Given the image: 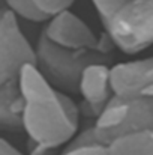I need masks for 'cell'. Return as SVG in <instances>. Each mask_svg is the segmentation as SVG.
Segmentation results:
<instances>
[{"label": "cell", "instance_id": "6da1fadb", "mask_svg": "<svg viewBox=\"0 0 153 155\" xmlns=\"http://www.w3.org/2000/svg\"><path fill=\"white\" fill-rule=\"evenodd\" d=\"M111 84L113 101L71 143L104 142L132 128L153 130V56L114 63Z\"/></svg>", "mask_w": 153, "mask_h": 155}, {"label": "cell", "instance_id": "7a4b0ae2", "mask_svg": "<svg viewBox=\"0 0 153 155\" xmlns=\"http://www.w3.org/2000/svg\"><path fill=\"white\" fill-rule=\"evenodd\" d=\"M20 94L21 130L29 145L59 151L80 134V107L69 95L53 87L36 65L23 68Z\"/></svg>", "mask_w": 153, "mask_h": 155}, {"label": "cell", "instance_id": "3957f363", "mask_svg": "<svg viewBox=\"0 0 153 155\" xmlns=\"http://www.w3.org/2000/svg\"><path fill=\"white\" fill-rule=\"evenodd\" d=\"M36 63L35 47L23 33L18 18L0 9V131L21 130L20 78L26 65Z\"/></svg>", "mask_w": 153, "mask_h": 155}, {"label": "cell", "instance_id": "277c9868", "mask_svg": "<svg viewBox=\"0 0 153 155\" xmlns=\"http://www.w3.org/2000/svg\"><path fill=\"white\" fill-rule=\"evenodd\" d=\"M104 33L125 54L153 45V0H90Z\"/></svg>", "mask_w": 153, "mask_h": 155}, {"label": "cell", "instance_id": "5b68a950", "mask_svg": "<svg viewBox=\"0 0 153 155\" xmlns=\"http://www.w3.org/2000/svg\"><path fill=\"white\" fill-rule=\"evenodd\" d=\"M36 68L53 87L72 97L78 95L83 71L93 63L111 65L114 51L102 50H68L53 44L41 32L35 45Z\"/></svg>", "mask_w": 153, "mask_h": 155}, {"label": "cell", "instance_id": "8992f818", "mask_svg": "<svg viewBox=\"0 0 153 155\" xmlns=\"http://www.w3.org/2000/svg\"><path fill=\"white\" fill-rule=\"evenodd\" d=\"M41 32L53 44L68 50H117L107 33L102 32L96 35L90 26L71 9L50 18Z\"/></svg>", "mask_w": 153, "mask_h": 155}, {"label": "cell", "instance_id": "52a82bcc", "mask_svg": "<svg viewBox=\"0 0 153 155\" xmlns=\"http://www.w3.org/2000/svg\"><path fill=\"white\" fill-rule=\"evenodd\" d=\"M111 68L113 65L107 63L89 65L80 78L78 95L83 98L80 111L81 114L93 119V122L101 117V114L114 98Z\"/></svg>", "mask_w": 153, "mask_h": 155}, {"label": "cell", "instance_id": "ba28073f", "mask_svg": "<svg viewBox=\"0 0 153 155\" xmlns=\"http://www.w3.org/2000/svg\"><path fill=\"white\" fill-rule=\"evenodd\" d=\"M110 155H153V130L132 128L104 142Z\"/></svg>", "mask_w": 153, "mask_h": 155}, {"label": "cell", "instance_id": "9c48e42d", "mask_svg": "<svg viewBox=\"0 0 153 155\" xmlns=\"http://www.w3.org/2000/svg\"><path fill=\"white\" fill-rule=\"evenodd\" d=\"M6 9L15 15L18 20H26L30 23H47L48 18L39 12L33 0H5Z\"/></svg>", "mask_w": 153, "mask_h": 155}, {"label": "cell", "instance_id": "30bf717a", "mask_svg": "<svg viewBox=\"0 0 153 155\" xmlns=\"http://www.w3.org/2000/svg\"><path fill=\"white\" fill-rule=\"evenodd\" d=\"M60 155H110L104 143L89 142V143H69Z\"/></svg>", "mask_w": 153, "mask_h": 155}, {"label": "cell", "instance_id": "8fae6325", "mask_svg": "<svg viewBox=\"0 0 153 155\" xmlns=\"http://www.w3.org/2000/svg\"><path fill=\"white\" fill-rule=\"evenodd\" d=\"M33 2L39 9V12L44 14L48 20L65 11H69L71 6L75 3V0H33Z\"/></svg>", "mask_w": 153, "mask_h": 155}, {"label": "cell", "instance_id": "7c38bea8", "mask_svg": "<svg viewBox=\"0 0 153 155\" xmlns=\"http://www.w3.org/2000/svg\"><path fill=\"white\" fill-rule=\"evenodd\" d=\"M0 155H24L20 149H17L12 143H9L6 139L0 137Z\"/></svg>", "mask_w": 153, "mask_h": 155}, {"label": "cell", "instance_id": "4fadbf2b", "mask_svg": "<svg viewBox=\"0 0 153 155\" xmlns=\"http://www.w3.org/2000/svg\"><path fill=\"white\" fill-rule=\"evenodd\" d=\"M27 155H60V152L56 151V149H47V148H42V146L29 145V154Z\"/></svg>", "mask_w": 153, "mask_h": 155}]
</instances>
